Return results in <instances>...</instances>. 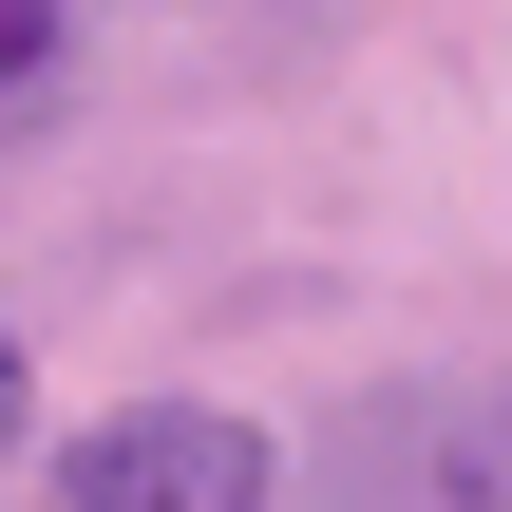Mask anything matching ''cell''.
<instances>
[{"label":"cell","mask_w":512,"mask_h":512,"mask_svg":"<svg viewBox=\"0 0 512 512\" xmlns=\"http://www.w3.org/2000/svg\"><path fill=\"white\" fill-rule=\"evenodd\" d=\"M0 456H19V342H0Z\"/></svg>","instance_id":"obj_4"},{"label":"cell","mask_w":512,"mask_h":512,"mask_svg":"<svg viewBox=\"0 0 512 512\" xmlns=\"http://www.w3.org/2000/svg\"><path fill=\"white\" fill-rule=\"evenodd\" d=\"M342 475H361V512H512V418L494 399H380Z\"/></svg>","instance_id":"obj_2"},{"label":"cell","mask_w":512,"mask_h":512,"mask_svg":"<svg viewBox=\"0 0 512 512\" xmlns=\"http://www.w3.org/2000/svg\"><path fill=\"white\" fill-rule=\"evenodd\" d=\"M57 95V0H0V133Z\"/></svg>","instance_id":"obj_3"},{"label":"cell","mask_w":512,"mask_h":512,"mask_svg":"<svg viewBox=\"0 0 512 512\" xmlns=\"http://www.w3.org/2000/svg\"><path fill=\"white\" fill-rule=\"evenodd\" d=\"M266 494H285V456L209 399H133L57 456V512H266Z\"/></svg>","instance_id":"obj_1"}]
</instances>
